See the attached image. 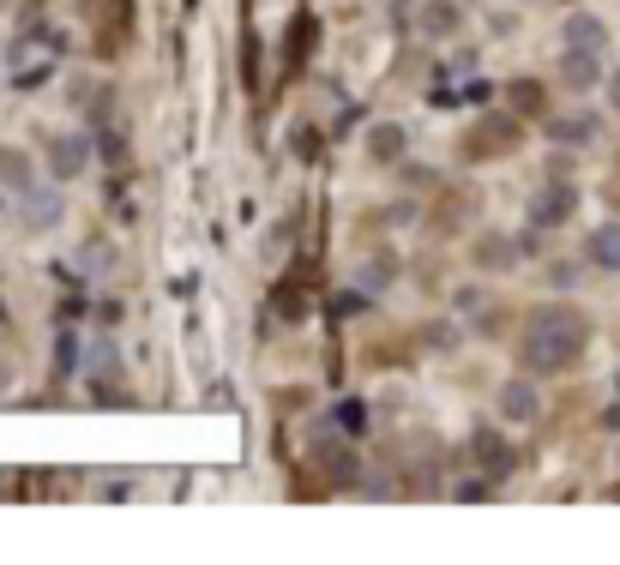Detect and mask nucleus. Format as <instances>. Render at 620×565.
<instances>
[{
  "label": "nucleus",
  "mask_w": 620,
  "mask_h": 565,
  "mask_svg": "<svg viewBox=\"0 0 620 565\" xmlns=\"http://www.w3.org/2000/svg\"><path fill=\"white\" fill-rule=\"evenodd\" d=\"M61 217H67V205H61V181H55V187H31V192H19V229H24V235H49Z\"/></svg>",
  "instance_id": "obj_2"
},
{
  "label": "nucleus",
  "mask_w": 620,
  "mask_h": 565,
  "mask_svg": "<svg viewBox=\"0 0 620 565\" xmlns=\"http://www.w3.org/2000/svg\"><path fill=\"white\" fill-rule=\"evenodd\" d=\"M470 265H476V271H489V277L519 271V241H512V235H500V229H482L476 241H470Z\"/></svg>",
  "instance_id": "obj_4"
},
{
  "label": "nucleus",
  "mask_w": 620,
  "mask_h": 565,
  "mask_svg": "<svg viewBox=\"0 0 620 565\" xmlns=\"http://www.w3.org/2000/svg\"><path fill=\"white\" fill-rule=\"evenodd\" d=\"M362 422H367V415H362V404H337V427H350V434H362Z\"/></svg>",
  "instance_id": "obj_14"
},
{
  "label": "nucleus",
  "mask_w": 620,
  "mask_h": 565,
  "mask_svg": "<svg viewBox=\"0 0 620 565\" xmlns=\"http://www.w3.org/2000/svg\"><path fill=\"white\" fill-rule=\"evenodd\" d=\"M560 42H567V49H609V24L597 19V12H572L567 24H560Z\"/></svg>",
  "instance_id": "obj_9"
},
{
  "label": "nucleus",
  "mask_w": 620,
  "mask_h": 565,
  "mask_svg": "<svg viewBox=\"0 0 620 565\" xmlns=\"http://www.w3.org/2000/svg\"><path fill=\"white\" fill-rule=\"evenodd\" d=\"M597 132H602V121H597V115H584V109L554 115V121H549V139H554V145H590Z\"/></svg>",
  "instance_id": "obj_10"
},
{
  "label": "nucleus",
  "mask_w": 620,
  "mask_h": 565,
  "mask_svg": "<svg viewBox=\"0 0 620 565\" xmlns=\"http://www.w3.org/2000/svg\"><path fill=\"white\" fill-rule=\"evenodd\" d=\"M494 409L506 415V422H537V409H542L537 379H506V385L494 391Z\"/></svg>",
  "instance_id": "obj_7"
},
{
  "label": "nucleus",
  "mask_w": 620,
  "mask_h": 565,
  "mask_svg": "<svg viewBox=\"0 0 620 565\" xmlns=\"http://www.w3.org/2000/svg\"><path fill=\"white\" fill-rule=\"evenodd\" d=\"M55 61H61V42H55V37H24L19 49H12V79H19V85H42L55 72Z\"/></svg>",
  "instance_id": "obj_3"
},
{
  "label": "nucleus",
  "mask_w": 620,
  "mask_h": 565,
  "mask_svg": "<svg viewBox=\"0 0 620 565\" xmlns=\"http://www.w3.org/2000/svg\"><path fill=\"white\" fill-rule=\"evenodd\" d=\"M560 85H567V91H597L602 85V54L597 49H567L560 54Z\"/></svg>",
  "instance_id": "obj_8"
},
{
  "label": "nucleus",
  "mask_w": 620,
  "mask_h": 565,
  "mask_svg": "<svg viewBox=\"0 0 620 565\" xmlns=\"http://www.w3.org/2000/svg\"><path fill=\"white\" fill-rule=\"evenodd\" d=\"M572 211H579V187H572L567 175H554V181L542 187L537 199H530V217H537V229H560Z\"/></svg>",
  "instance_id": "obj_5"
},
{
  "label": "nucleus",
  "mask_w": 620,
  "mask_h": 565,
  "mask_svg": "<svg viewBox=\"0 0 620 565\" xmlns=\"http://www.w3.org/2000/svg\"><path fill=\"white\" fill-rule=\"evenodd\" d=\"M584 344H590V319L579 307H537L524 325V367L530 374H567V367H579Z\"/></svg>",
  "instance_id": "obj_1"
},
{
  "label": "nucleus",
  "mask_w": 620,
  "mask_h": 565,
  "mask_svg": "<svg viewBox=\"0 0 620 565\" xmlns=\"http://www.w3.org/2000/svg\"><path fill=\"white\" fill-rule=\"evenodd\" d=\"M85 169H91V139H85V132H55L49 175H55V181H79Z\"/></svg>",
  "instance_id": "obj_6"
},
{
  "label": "nucleus",
  "mask_w": 620,
  "mask_h": 565,
  "mask_svg": "<svg viewBox=\"0 0 620 565\" xmlns=\"http://www.w3.org/2000/svg\"><path fill=\"white\" fill-rule=\"evenodd\" d=\"M392 277V265L386 259H374V265H367V271H362V289H380V282H386Z\"/></svg>",
  "instance_id": "obj_16"
},
{
  "label": "nucleus",
  "mask_w": 620,
  "mask_h": 565,
  "mask_svg": "<svg viewBox=\"0 0 620 565\" xmlns=\"http://www.w3.org/2000/svg\"><path fill=\"white\" fill-rule=\"evenodd\" d=\"M332 307H337V314H344V319H356V314H362V307H367V301H362V295H337V301H332Z\"/></svg>",
  "instance_id": "obj_17"
},
{
  "label": "nucleus",
  "mask_w": 620,
  "mask_h": 565,
  "mask_svg": "<svg viewBox=\"0 0 620 565\" xmlns=\"http://www.w3.org/2000/svg\"><path fill=\"white\" fill-rule=\"evenodd\" d=\"M0 181H7L12 192H31V157L19 151V145H0Z\"/></svg>",
  "instance_id": "obj_12"
},
{
  "label": "nucleus",
  "mask_w": 620,
  "mask_h": 565,
  "mask_svg": "<svg viewBox=\"0 0 620 565\" xmlns=\"http://www.w3.org/2000/svg\"><path fill=\"white\" fill-rule=\"evenodd\" d=\"M609 102H614V109H620V72H614V79H609Z\"/></svg>",
  "instance_id": "obj_18"
},
{
  "label": "nucleus",
  "mask_w": 620,
  "mask_h": 565,
  "mask_svg": "<svg viewBox=\"0 0 620 565\" xmlns=\"http://www.w3.org/2000/svg\"><path fill=\"white\" fill-rule=\"evenodd\" d=\"M590 265L597 271H620V217L614 222H602V229H590Z\"/></svg>",
  "instance_id": "obj_11"
},
{
  "label": "nucleus",
  "mask_w": 620,
  "mask_h": 565,
  "mask_svg": "<svg viewBox=\"0 0 620 565\" xmlns=\"http://www.w3.org/2000/svg\"><path fill=\"white\" fill-rule=\"evenodd\" d=\"M549 282H554V289H572V282H579V265L554 259V271H549Z\"/></svg>",
  "instance_id": "obj_15"
},
{
  "label": "nucleus",
  "mask_w": 620,
  "mask_h": 565,
  "mask_svg": "<svg viewBox=\"0 0 620 565\" xmlns=\"http://www.w3.org/2000/svg\"><path fill=\"white\" fill-rule=\"evenodd\" d=\"M374 157H404V127H374Z\"/></svg>",
  "instance_id": "obj_13"
},
{
  "label": "nucleus",
  "mask_w": 620,
  "mask_h": 565,
  "mask_svg": "<svg viewBox=\"0 0 620 565\" xmlns=\"http://www.w3.org/2000/svg\"><path fill=\"white\" fill-rule=\"evenodd\" d=\"M0 379H7V367H0Z\"/></svg>",
  "instance_id": "obj_19"
}]
</instances>
